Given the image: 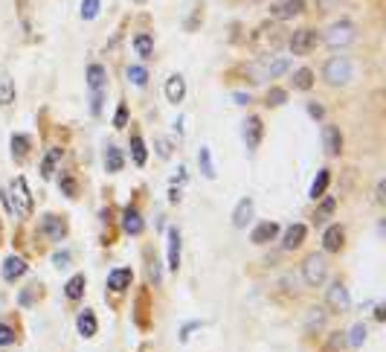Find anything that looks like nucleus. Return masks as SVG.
Returning <instances> with one entry per match:
<instances>
[{"label": "nucleus", "instance_id": "nucleus-1", "mask_svg": "<svg viewBox=\"0 0 386 352\" xmlns=\"http://www.w3.org/2000/svg\"><path fill=\"white\" fill-rule=\"evenodd\" d=\"M287 67H291V61L285 56H268V59H256L253 64H247L244 73H247L250 85H264V82H273L282 73H287Z\"/></svg>", "mask_w": 386, "mask_h": 352}, {"label": "nucleus", "instance_id": "nucleus-2", "mask_svg": "<svg viewBox=\"0 0 386 352\" xmlns=\"http://www.w3.org/2000/svg\"><path fill=\"white\" fill-rule=\"evenodd\" d=\"M351 76H354V64H351V59H346V56H331V59L323 64V79H325V85H331V87H346V85L351 82Z\"/></svg>", "mask_w": 386, "mask_h": 352}, {"label": "nucleus", "instance_id": "nucleus-3", "mask_svg": "<svg viewBox=\"0 0 386 352\" xmlns=\"http://www.w3.org/2000/svg\"><path fill=\"white\" fill-rule=\"evenodd\" d=\"M9 204H12V216L18 219H30L32 216V193L27 186V178L18 175L12 183H9Z\"/></svg>", "mask_w": 386, "mask_h": 352}, {"label": "nucleus", "instance_id": "nucleus-4", "mask_svg": "<svg viewBox=\"0 0 386 352\" xmlns=\"http://www.w3.org/2000/svg\"><path fill=\"white\" fill-rule=\"evenodd\" d=\"M302 279H305V286H311V289H320L325 279H328V260H325L323 253L305 256V262H302Z\"/></svg>", "mask_w": 386, "mask_h": 352}, {"label": "nucleus", "instance_id": "nucleus-5", "mask_svg": "<svg viewBox=\"0 0 386 352\" xmlns=\"http://www.w3.org/2000/svg\"><path fill=\"white\" fill-rule=\"evenodd\" d=\"M325 38V47H331V50H340V47H349L354 38H357V27L351 20H337V23H331V27L323 32Z\"/></svg>", "mask_w": 386, "mask_h": 352}, {"label": "nucleus", "instance_id": "nucleus-6", "mask_svg": "<svg viewBox=\"0 0 386 352\" xmlns=\"http://www.w3.org/2000/svg\"><path fill=\"white\" fill-rule=\"evenodd\" d=\"M268 12H270V20H279V23L294 20L305 12V0H273Z\"/></svg>", "mask_w": 386, "mask_h": 352}, {"label": "nucleus", "instance_id": "nucleus-7", "mask_svg": "<svg viewBox=\"0 0 386 352\" xmlns=\"http://www.w3.org/2000/svg\"><path fill=\"white\" fill-rule=\"evenodd\" d=\"M317 44H320V32H317V30H308V27H305V30H297L291 38H287V47H291L294 56H308Z\"/></svg>", "mask_w": 386, "mask_h": 352}, {"label": "nucleus", "instance_id": "nucleus-8", "mask_svg": "<svg viewBox=\"0 0 386 352\" xmlns=\"http://www.w3.org/2000/svg\"><path fill=\"white\" fill-rule=\"evenodd\" d=\"M325 303L334 315H346L351 309V297H349V289L343 283H331V289L325 291Z\"/></svg>", "mask_w": 386, "mask_h": 352}, {"label": "nucleus", "instance_id": "nucleus-9", "mask_svg": "<svg viewBox=\"0 0 386 352\" xmlns=\"http://www.w3.org/2000/svg\"><path fill=\"white\" fill-rule=\"evenodd\" d=\"M261 137H264L261 116H247V120H244V146H247V152H256V149H259Z\"/></svg>", "mask_w": 386, "mask_h": 352}, {"label": "nucleus", "instance_id": "nucleus-10", "mask_svg": "<svg viewBox=\"0 0 386 352\" xmlns=\"http://www.w3.org/2000/svg\"><path fill=\"white\" fill-rule=\"evenodd\" d=\"M41 230H44V236L50 239V242H61L67 236V221L61 216H53V213H46L44 221H41Z\"/></svg>", "mask_w": 386, "mask_h": 352}, {"label": "nucleus", "instance_id": "nucleus-11", "mask_svg": "<svg viewBox=\"0 0 386 352\" xmlns=\"http://www.w3.org/2000/svg\"><path fill=\"white\" fill-rule=\"evenodd\" d=\"M131 283H134V271L131 268H116V271L108 274V291H113V294L128 291Z\"/></svg>", "mask_w": 386, "mask_h": 352}, {"label": "nucleus", "instance_id": "nucleus-12", "mask_svg": "<svg viewBox=\"0 0 386 352\" xmlns=\"http://www.w3.org/2000/svg\"><path fill=\"white\" fill-rule=\"evenodd\" d=\"M23 274H27V260L23 256H6L4 260V268H0V277L6 279V283H15V279H20Z\"/></svg>", "mask_w": 386, "mask_h": 352}, {"label": "nucleus", "instance_id": "nucleus-13", "mask_svg": "<svg viewBox=\"0 0 386 352\" xmlns=\"http://www.w3.org/2000/svg\"><path fill=\"white\" fill-rule=\"evenodd\" d=\"M131 47H134L137 59H142V61H151L154 59V35L151 32H137L131 38Z\"/></svg>", "mask_w": 386, "mask_h": 352}, {"label": "nucleus", "instance_id": "nucleus-14", "mask_svg": "<svg viewBox=\"0 0 386 352\" xmlns=\"http://www.w3.org/2000/svg\"><path fill=\"white\" fill-rule=\"evenodd\" d=\"M323 146H325V154L328 157H337L343 152V131L337 126H325L323 128Z\"/></svg>", "mask_w": 386, "mask_h": 352}, {"label": "nucleus", "instance_id": "nucleus-15", "mask_svg": "<svg viewBox=\"0 0 386 352\" xmlns=\"http://www.w3.org/2000/svg\"><path fill=\"white\" fill-rule=\"evenodd\" d=\"M180 250H183V236L178 227H172L168 230V271H175V274L180 268Z\"/></svg>", "mask_w": 386, "mask_h": 352}, {"label": "nucleus", "instance_id": "nucleus-16", "mask_svg": "<svg viewBox=\"0 0 386 352\" xmlns=\"http://www.w3.org/2000/svg\"><path fill=\"white\" fill-rule=\"evenodd\" d=\"M276 236H279V224H276V221H261V224L253 227L250 242H253V245H270Z\"/></svg>", "mask_w": 386, "mask_h": 352}, {"label": "nucleus", "instance_id": "nucleus-17", "mask_svg": "<svg viewBox=\"0 0 386 352\" xmlns=\"http://www.w3.org/2000/svg\"><path fill=\"white\" fill-rule=\"evenodd\" d=\"M183 97H186V79L180 73L168 76V82H166V99L172 102V105H180Z\"/></svg>", "mask_w": 386, "mask_h": 352}, {"label": "nucleus", "instance_id": "nucleus-18", "mask_svg": "<svg viewBox=\"0 0 386 352\" xmlns=\"http://www.w3.org/2000/svg\"><path fill=\"white\" fill-rule=\"evenodd\" d=\"M305 236H308V227L297 221V224H291V227L285 230V236H282V248H285V250H297V248L305 242Z\"/></svg>", "mask_w": 386, "mask_h": 352}, {"label": "nucleus", "instance_id": "nucleus-19", "mask_svg": "<svg viewBox=\"0 0 386 352\" xmlns=\"http://www.w3.org/2000/svg\"><path fill=\"white\" fill-rule=\"evenodd\" d=\"M15 97V79L9 76V70H0V108H12Z\"/></svg>", "mask_w": 386, "mask_h": 352}, {"label": "nucleus", "instance_id": "nucleus-20", "mask_svg": "<svg viewBox=\"0 0 386 352\" xmlns=\"http://www.w3.org/2000/svg\"><path fill=\"white\" fill-rule=\"evenodd\" d=\"M253 210H256L253 198H241V201L235 204V213H232V224H235L238 230H244V227H247V221H253Z\"/></svg>", "mask_w": 386, "mask_h": 352}, {"label": "nucleus", "instance_id": "nucleus-21", "mask_svg": "<svg viewBox=\"0 0 386 352\" xmlns=\"http://www.w3.org/2000/svg\"><path fill=\"white\" fill-rule=\"evenodd\" d=\"M343 242H346V233H343L340 224H331V227L323 233V248H325V253H337V250L343 248Z\"/></svg>", "mask_w": 386, "mask_h": 352}, {"label": "nucleus", "instance_id": "nucleus-22", "mask_svg": "<svg viewBox=\"0 0 386 352\" xmlns=\"http://www.w3.org/2000/svg\"><path fill=\"white\" fill-rule=\"evenodd\" d=\"M76 329H79V335H82V338H93L96 332H99V323H96L93 309H85V312L76 317Z\"/></svg>", "mask_w": 386, "mask_h": 352}, {"label": "nucleus", "instance_id": "nucleus-23", "mask_svg": "<svg viewBox=\"0 0 386 352\" xmlns=\"http://www.w3.org/2000/svg\"><path fill=\"white\" fill-rule=\"evenodd\" d=\"M123 230L128 233V236H139V233L146 230V221H142V216L137 213L134 207H128L125 213H123Z\"/></svg>", "mask_w": 386, "mask_h": 352}, {"label": "nucleus", "instance_id": "nucleus-24", "mask_svg": "<svg viewBox=\"0 0 386 352\" xmlns=\"http://www.w3.org/2000/svg\"><path fill=\"white\" fill-rule=\"evenodd\" d=\"M108 82V70L102 64H87V87L90 93H99Z\"/></svg>", "mask_w": 386, "mask_h": 352}, {"label": "nucleus", "instance_id": "nucleus-25", "mask_svg": "<svg viewBox=\"0 0 386 352\" xmlns=\"http://www.w3.org/2000/svg\"><path fill=\"white\" fill-rule=\"evenodd\" d=\"M61 154H64V152H61L58 146H53L50 152H46V157L41 160V178H44V181H50V178L56 175L58 163H61Z\"/></svg>", "mask_w": 386, "mask_h": 352}, {"label": "nucleus", "instance_id": "nucleus-26", "mask_svg": "<svg viewBox=\"0 0 386 352\" xmlns=\"http://www.w3.org/2000/svg\"><path fill=\"white\" fill-rule=\"evenodd\" d=\"M131 160L137 163V166H146V160H149L146 140L139 137V131H134V134H131Z\"/></svg>", "mask_w": 386, "mask_h": 352}, {"label": "nucleus", "instance_id": "nucleus-27", "mask_svg": "<svg viewBox=\"0 0 386 352\" xmlns=\"http://www.w3.org/2000/svg\"><path fill=\"white\" fill-rule=\"evenodd\" d=\"M85 289H87L85 274H76V277H70V279H67L64 294H67V300H82V297H85Z\"/></svg>", "mask_w": 386, "mask_h": 352}, {"label": "nucleus", "instance_id": "nucleus-28", "mask_svg": "<svg viewBox=\"0 0 386 352\" xmlns=\"http://www.w3.org/2000/svg\"><path fill=\"white\" fill-rule=\"evenodd\" d=\"M328 183H331V172L328 169H320L317 172V178H313V183H311V190H308V198H323L325 195V190H328Z\"/></svg>", "mask_w": 386, "mask_h": 352}, {"label": "nucleus", "instance_id": "nucleus-29", "mask_svg": "<svg viewBox=\"0 0 386 352\" xmlns=\"http://www.w3.org/2000/svg\"><path fill=\"white\" fill-rule=\"evenodd\" d=\"M123 166H125V157H123V152H119L116 146H108V152H105V169H108V175L123 172Z\"/></svg>", "mask_w": 386, "mask_h": 352}, {"label": "nucleus", "instance_id": "nucleus-30", "mask_svg": "<svg viewBox=\"0 0 386 352\" xmlns=\"http://www.w3.org/2000/svg\"><path fill=\"white\" fill-rule=\"evenodd\" d=\"M9 149H12V157L23 160V157H27V152L32 149V140H30L27 134H12V140H9Z\"/></svg>", "mask_w": 386, "mask_h": 352}, {"label": "nucleus", "instance_id": "nucleus-31", "mask_svg": "<svg viewBox=\"0 0 386 352\" xmlns=\"http://www.w3.org/2000/svg\"><path fill=\"white\" fill-rule=\"evenodd\" d=\"M366 335H369L366 323H354V326H351V332L346 335V344H349L351 349H360V346L366 344Z\"/></svg>", "mask_w": 386, "mask_h": 352}, {"label": "nucleus", "instance_id": "nucleus-32", "mask_svg": "<svg viewBox=\"0 0 386 352\" xmlns=\"http://www.w3.org/2000/svg\"><path fill=\"white\" fill-rule=\"evenodd\" d=\"M311 87H313V70L311 67L294 70V90H311Z\"/></svg>", "mask_w": 386, "mask_h": 352}, {"label": "nucleus", "instance_id": "nucleus-33", "mask_svg": "<svg viewBox=\"0 0 386 352\" xmlns=\"http://www.w3.org/2000/svg\"><path fill=\"white\" fill-rule=\"evenodd\" d=\"M125 73H128V79H131L137 87H146V85H149V70L142 67V64H128Z\"/></svg>", "mask_w": 386, "mask_h": 352}, {"label": "nucleus", "instance_id": "nucleus-34", "mask_svg": "<svg viewBox=\"0 0 386 352\" xmlns=\"http://www.w3.org/2000/svg\"><path fill=\"white\" fill-rule=\"evenodd\" d=\"M334 210H337V198H325V201L317 207V213H313V221L323 224L325 219H331V216H334Z\"/></svg>", "mask_w": 386, "mask_h": 352}, {"label": "nucleus", "instance_id": "nucleus-35", "mask_svg": "<svg viewBox=\"0 0 386 352\" xmlns=\"http://www.w3.org/2000/svg\"><path fill=\"white\" fill-rule=\"evenodd\" d=\"M102 12V0H82V20H96Z\"/></svg>", "mask_w": 386, "mask_h": 352}, {"label": "nucleus", "instance_id": "nucleus-36", "mask_svg": "<svg viewBox=\"0 0 386 352\" xmlns=\"http://www.w3.org/2000/svg\"><path fill=\"white\" fill-rule=\"evenodd\" d=\"M198 163H201V172H204V178H215V166H212V152L204 146L201 152H198Z\"/></svg>", "mask_w": 386, "mask_h": 352}, {"label": "nucleus", "instance_id": "nucleus-37", "mask_svg": "<svg viewBox=\"0 0 386 352\" xmlns=\"http://www.w3.org/2000/svg\"><path fill=\"white\" fill-rule=\"evenodd\" d=\"M346 332H334L328 341H325V346H323V352H346Z\"/></svg>", "mask_w": 386, "mask_h": 352}, {"label": "nucleus", "instance_id": "nucleus-38", "mask_svg": "<svg viewBox=\"0 0 386 352\" xmlns=\"http://www.w3.org/2000/svg\"><path fill=\"white\" fill-rule=\"evenodd\" d=\"M264 102H268L270 108H282V105L287 102V90H285V87H270L268 97H264Z\"/></svg>", "mask_w": 386, "mask_h": 352}, {"label": "nucleus", "instance_id": "nucleus-39", "mask_svg": "<svg viewBox=\"0 0 386 352\" xmlns=\"http://www.w3.org/2000/svg\"><path fill=\"white\" fill-rule=\"evenodd\" d=\"M323 323H325V312H323L320 306L308 312V332H313V329H323Z\"/></svg>", "mask_w": 386, "mask_h": 352}, {"label": "nucleus", "instance_id": "nucleus-40", "mask_svg": "<svg viewBox=\"0 0 386 352\" xmlns=\"http://www.w3.org/2000/svg\"><path fill=\"white\" fill-rule=\"evenodd\" d=\"M128 126V105L119 102L116 105V114H113V128H125Z\"/></svg>", "mask_w": 386, "mask_h": 352}, {"label": "nucleus", "instance_id": "nucleus-41", "mask_svg": "<svg viewBox=\"0 0 386 352\" xmlns=\"http://www.w3.org/2000/svg\"><path fill=\"white\" fill-rule=\"evenodd\" d=\"M18 341V335H15V329L9 323H0V346H12Z\"/></svg>", "mask_w": 386, "mask_h": 352}, {"label": "nucleus", "instance_id": "nucleus-42", "mask_svg": "<svg viewBox=\"0 0 386 352\" xmlns=\"http://www.w3.org/2000/svg\"><path fill=\"white\" fill-rule=\"evenodd\" d=\"M61 190H64V195L67 198H76V181H73V175H61Z\"/></svg>", "mask_w": 386, "mask_h": 352}, {"label": "nucleus", "instance_id": "nucleus-43", "mask_svg": "<svg viewBox=\"0 0 386 352\" xmlns=\"http://www.w3.org/2000/svg\"><path fill=\"white\" fill-rule=\"evenodd\" d=\"M35 291H41V286H38V283H32L30 289H23V291H20V297H18V300H20V306H30V303L35 300Z\"/></svg>", "mask_w": 386, "mask_h": 352}, {"label": "nucleus", "instance_id": "nucleus-44", "mask_svg": "<svg viewBox=\"0 0 386 352\" xmlns=\"http://www.w3.org/2000/svg\"><path fill=\"white\" fill-rule=\"evenodd\" d=\"M201 20H204V9H201V6H198V9H192V18L186 20V30H189V32H192V30H198V27H201Z\"/></svg>", "mask_w": 386, "mask_h": 352}, {"label": "nucleus", "instance_id": "nucleus-45", "mask_svg": "<svg viewBox=\"0 0 386 352\" xmlns=\"http://www.w3.org/2000/svg\"><path fill=\"white\" fill-rule=\"evenodd\" d=\"M102 102H105L102 90H99V93H90V114H93V116H99V114H102Z\"/></svg>", "mask_w": 386, "mask_h": 352}, {"label": "nucleus", "instance_id": "nucleus-46", "mask_svg": "<svg viewBox=\"0 0 386 352\" xmlns=\"http://www.w3.org/2000/svg\"><path fill=\"white\" fill-rule=\"evenodd\" d=\"M154 146H157V154H160L163 160H166V157H172V143H168V140H157Z\"/></svg>", "mask_w": 386, "mask_h": 352}, {"label": "nucleus", "instance_id": "nucleus-47", "mask_svg": "<svg viewBox=\"0 0 386 352\" xmlns=\"http://www.w3.org/2000/svg\"><path fill=\"white\" fill-rule=\"evenodd\" d=\"M149 279L154 286L160 283V265H157V260H151V256H149Z\"/></svg>", "mask_w": 386, "mask_h": 352}, {"label": "nucleus", "instance_id": "nucleus-48", "mask_svg": "<svg viewBox=\"0 0 386 352\" xmlns=\"http://www.w3.org/2000/svg\"><path fill=\"white\" fill-rule=\"evenodd\" d=\"M308 114L313 116V120H323V116H325V108H323L320 102H308Z\"/></svg>", "mask_w": 386, "mask_h": 352}, {"label": "nucleus", "instance_id": "nucleus-49", "mask_svg": "<svg viewBox=\"0 0 386 352\" xmlns=\"http://www.w3.org/2000/svg\"><path fill=\"white\" fill-rule=\"evenodd\" d=\"M375 201H378V204H383V201H386V181H383V178H380V181H378V186H375Z\"/></svg>", "mask_w": 386, "mask_h": 352}, {"label": "nucleus", "instance_id": "nucleus-50", "mask_svg": "<svg viewBox=\"0 0 386 352\" xmlns=\"http://www.w3.org/2000/svg\"><path fill=\"white\" fill-rule=\"evenodd\" d=\"M201 326H204L201 320H195V323H186V326H183V332H180V341H189V332H192V329H201Z\"/></svg>", "mask_w": 386, "mask_h": 352}, {"label": "nucleus", "instance_id": "nucleus-51", "mask_svg": "<svg viewBox=\"0 0 386 352\" xmlns=\"http://www.w3.org/2000/svg\"><path fill=\"white\" fill-rule=\"evenodd\" d=\"M232 99H235L238 105H250V93H244V90H235V93H232Z\"/></svg>", "mask_w": 386, "mask_h": 352}, {"label": "nucleus", "instance_id": "nucleus-52", "mask_svg": "<svg viewBox=\"0 0 386 352\" xmlns=\"http://www.w3.org/2000/svg\"><path fill=\"white\" fill-rule=\"evenodd\" d=\"M53 265H58V268L70 265V253H56V256H53Z\"/></svg>", "mask_w": 386, "mask_h": 352}, {"label": "nucleus", "instance_id": "nucleus-53", "mask_svg": "<svg viewBox=\"0 0 386 352\" xmlns=\"http://www.w3.org/2000/svg\"><path fill=\"white\" fill-rule=\"evenodd\" d=\"M168 201H172V204H180V190H178V186H172V190H168Z\"/></svg>", "mask_w": 386, "mask_h": 352}, {"label": "nucleus", "instance_id": "nucleus-54", "mask_svg": "<svg viewBox=\"0 0 386 352\" xmlns=\"http://www.w3.org/2000/svg\"><path fill=\"white\" fill-rule=\"evenodd\" d=\"M375 320H378V323L386 320V309H383V306H375Z\"/></svg>", "mask_w": 386, "mask_h": 352}, {"label": "nucleus", "instance_id": "nucleus-55", "mask_svg": "<svg viewBox=\"0 0 386 352\" xmlns=\"http://www.w3.org/2000/svg\"><path fill=\"white\" fill-rule=\"evenodd\" d=\"M134 4H137V6H142V4H146V0H134Z\"/></svg>", "mask_w": 386, "mask_h": 352}]
</instances>
